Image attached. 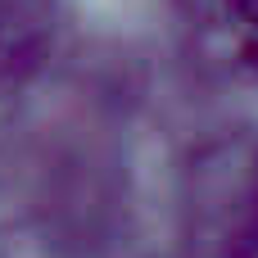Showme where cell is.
Instances as JSON below:
<instances>
[{"instance_id": "2", "label": "cell", "mask_w": 258, "mask_h": 258, "mask_svg": "<svg viewBox=\"0 0 258 258\" xmlns=\"http://www.w3.org/2000/svg\"><path fill=\"white\" fill-rule=\"evenodd\" d=\"M249 218L258 227V168H254V181H249Z\"/></svg>"}, {"instance_id": "1", "label": "cell", "mask_w": 258, "mask_h": 258, "mask_svg": "<svg viewBox=\"0 0 258 258\" xmlns=\"http://www.w3.org/2000/svg\"><path fill=\"white\" fill-rule=\"evenodd\" d=\"M231 9H236L245 23H254V27H258V0H231Z\"/></svg>"}]
</instances>
